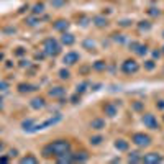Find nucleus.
Segmentation results:
<instances>
[{"instance_id":"obj_1","label":"nucleus","mask_w":164,"mask_h":164,"mask_svg":"<svg viewBox=\"0 0 164 164\" xmlns=\"http://www.w3.org/2000/svg\"><path fill=\"white\" fill-rule=\"evenodd\" d=\"M48 146H49L51 153H53V158H58V156L71 151V143L67 141V139H56V141L49 143Z\"/></svg>"},{"instance_id":"obj_2","label":"nucleus","mask_w":164,"mask_h":164,"mask_svg":"<svg viewBox=\"0 0 164 164\" xmlns=\"http://www.w3.org/2000/svg\"><path fill=\"white\" fill-rule=\"evenodd\" d=\"M61 115H54V117H49L48 120H45L43 123H35L33 126L30 128V131L28 133H36V131H41V130H46V128H49V126H53V125H56V123H59L61 122Z\"/></svg>"},{"instance_id":"obj_3","label":"nucleus","mask_w":164,"mask_h":164,"mask_svg":"<svg viewBox=\"0 0 164 164\" xmlns=\"http://www.w3.org/2000/svg\"><path fill=\"white\" fill-rule=\"evenodd\" d=\"M43 51H45V54L58 56L61 53V46H59V43L54 38H46L45 43H43Z\"/></svg>"},{"instance_id":"obj_4","label":"nucleus","mask_w":164,"mask_h":164,"mask_svg":"<svg viewBox=\"0 0 164 164\" xmlns=\"http://www.w3.org/2000/svg\"><path fill=\"white\" fill-rule=\"evenodd\" d=\"M151 141H153L151 136L149 135H145V133H135L133 136H131V143L138 148H148L151 145Z\"/></svg>"},{"instance_id":"obj_5","label":"nucleus","mask_w":164,"mask_h":164,"mask_svg":"<svg viewBox=\"0 0 164 164\" xmlns=\"http://www.w3.org/2000/svg\"><path fill=\"white\" fill-rule=\"evenodd\" d=\"M139 71V64L135 61V59H126V61L122 62V72L126 74V75H131V74H136Z\"/></svg>"},{"instance_id":"obj_6","label":"nucleus","mask_w":164,"mask_h":164,"mask_svg":"<svg viewBox=\"0 0 164 164\" xmlns=\"http://www.w3.org/2000/svg\"><path fill=\"white\" fill-rule=\"evenodd\" d=\"M141 122H143V125L146 128H149V130H159V122L153 113H143Z\"/></svg>"},{"instance_id":"obj_7","label":"nucleus","mask_w":164,"mask_h":164,"mask_svg":"<svg viewBox=\"0 0 164 164\" xmlns=\"http://www.w3.org/2000/svg\"><path fill=\"white\" fill-rule=\"evenodd\" d=\"M102 110H103V113H105L109 118H115V117H117V113H118V105L115 102H107V103H103Z\"/></svg>"},{"instance_id":"obj_8","label":"nucleus","mask_w":164,"mask_h":164,"mask_svg":"<svg viewBox=\"0 0 164 164\" xmlns=\"http://www.w3.org/2000/svg\"><path fill=\"white\" fill-rule=\"evenodd\" d=\"M79 59H81V56H79V53H75V51H69V53H66L62 56V62L66 66H74L75 62H79Z\"/></svg>"},{"instance_id":"obj_9","label":"nucleus","mask_w":164,"mask_h":164,"mask_svg":"<svg viewBox=\"0 0 164 164\" xmlns=\"http://www.w3.org/2000/svg\"><path fill=\"white\" fill-rule=\"evenodd\" d=\"M141 162H146V164H158V162H162V156L159 153H148V154H143V161Z\"/></svg>"},{"instance_id":"obj_10","label":"nucleus","mask_w":164,"mask_h":164,"mask_svg":"<svg viewBox=\"0 0 164 164\" xmlns=\"http://www.w3.org/2000/svg\"><path fill=\"white\" fill-rule=\"evenodd\" d=\"M113 146H115V149L120 151V153H126V151L130 149V143H128L126 139H123V138H117V139H115Z\"/></svg>"},{"instance_id":"obj_11","label":"nucleus","mask_w":164,"mask_h":164,"mask_svg":"<svg viewBox=\"0 0 164 164\" xmlns=\"http://www.w3.org/2000/svg\"><path fill=\"white\" fill-rule=\"evenodd\" d=\"M89 126L92 128V130H95V131H100V130L105 128V120L103 118H92Z\"/></svg>"},{"instance_id":"obj_12","label":"nucleus","mask_w":164,"mask_h":164,"mask_svg":"<svg viewBox=\"0 0 164 164\" xmlns=\"http://www.w3.org/2000/svg\"><path fill=\"white\" fill-rule=\"evenodd\" d=\"M45 105H46V102H45V99H43V97H35V99H31V102H30V107H31V109H35V110L45 109Z\"/></svg>"},{"instance_id":"obj_13","label":"nucleus","mask_w":164,"mask_h":164,"mask_svg":"<svg viewBox=\"0 0 164 164\" xmlns=\"http://www.w3.org/2000/svg\"><path fill=\"white\" fill-rule=\"evenodd\" d=\"M48 94H49V97H54V99H61L62 95H66V89H64V87H51Z\"/></svg>"},{"instance_id":"obj_14","label":"nucleus","mask_w":164,"mask_h":164,"mask_svg":"<svg viewBox=\"0 0 164 164\" xmlns=\"http://www.w3.org/2000/svg\"><path fill=\"white\" fill-rule=\"evenodd\" d=\"M89 159V154L85 151H81V153H74L72 154V162H85Z\"/></svg>"},{"instance_id":"obj_15","label":"nucleus","mask_w":164,"mask_h":164,"mask_svg":"<svg viewBox=\"0 0 164 164\" xmlns=\"http://www.w3.org/2000/svg\"><path fill=\"white\" fill-rule=\"evenodd\" d=\"M53 28L58 31H66L67 28H69V22H67V20H58V22H54Z\"/></svg>"},{"instance_id":"obj_16","label":"nucleus","mask_w":164,"mask_h":164,"mask_svg":"<svg viewBox=\"0 0 164 164\" xmlns=\"http://www.w3.org/2000/svg\"><path fill=\"white\" fill-rule=\"evenodd\" d=\"M74 41H75L74 35H71V33H62V36H61V43H62V45H66V46H72V45H74Z\"/></svg>"},{"instance_id":"obj_17","label":"nucleus","mask_w":164,"mask_h":164,"mask_svg":"<svg viewBox=\"0 0 164 164\" xmlns=\"http://www.w3.org/2000/svg\"><path fill=\"white\" fill-rule=\"evenodd\" d=\"M143 161V154L139 151H131L128 154V162H141Z\"/></svg>"},{"instance_id":"obj_18","label":"nucleus","mask_w":164,"mask_h":164,"mask_svg":"<svg viewBox=\"0 0 164 164\" xmlns=\"http://www.w3.org/2000/svg\"><path fill=\"white\" fill-rule=\"evenodd\" d=\"M56 161H58V162H72V153H71V151H67V153L58 156V158H56Z\"/></svg>"},{"instance_id":"obj_19","label":"nucleus","mask_w":164,"mask_h":164,"mask_svg":"<svg viewBox=\"0 0 164 164\" xmlns=\"http://www.w3.org/2000/svg\"><path fill=\"white\" fill-rule=\"evenodd\" d=\"M36 90V85H31V84H20L18 85V92L20 94H26V92Z\"/></svg>"},{"instance_id":"obj_20","label":"nucleus","mask_w":164,"mask_h":164,"mask_svg":"<svg viewBox=\"0 0 164 164\" xmlns=\"http://www.w3.org/2000/svg\"><path fill=\"white\" fill-rule=\"evenodd\" d=\"M89 143L92 146H100L102 143H103V136L102 135H95V136H90L89 138Z\"/></svg>"},{"instance_id":"obj_21","label":"nucleus","mask_w":164,"mask_h":164,"mask_svg":"<svg viewBox=\"0 0 164 164\" xmlns=\"http://www.w3.org/2000/svg\"><path fill=\"white\" fill-rule=\"evenodd\" d=\"M133 51H135V54H136V56H145L148 53V46L146 45H139V43H138L136 48H135Z\"/></svg>"},{"instance_id":"obj_22","label":"nucleus","mask_w":164,"mask_h":164,"mask_svg":"<svg viewBox=\"0 0 164 164\" xmlns=\"http://www.w3.org/2000/svg\"><path fill=\"white\" fill-rule=\"evenodd\" d=\"M20 162L22 164H35V162H38V159L35 158L33 154H28V156H25V158L20 159Z\"/></svg>"},{"instance_id":"obj_23","label":"nucleus","mask_w":164,"mask_h":164,"mask_svg":"<svg viewBox=\"0 0 164 164\" xmlns=\"http://www.w3.org/2000/svg\"><path fill=\"white\" fill-rule=\"evenodd\" d=\"M105 67H107V62L105 61H97V62H94V66H92V69L94 71H105Z\"/></svg>"},{"instance_id":"obj_24","label":"nucleus","mask_w":164,"mask_h":164,"mask_svg":"<svg viewBox=\"0 0 164 164\" xmlns=\"http://www.w3.org/2000/svg\"><path fill=\"white\" fill-rule=\"evenodd\" d=\"M94 23H95V25H97V26H107V18H103V17H95L94 18Z\"/></svg>"},{"instance_id":"obj_25","label":"nucleus","mask_w":164,"mask_h":164,"mask_svg":"<svg viewBox=\"0 0 164 164\" xmlns=\"http://www.w3.org/2000/svg\"><path fill=\"white\" fill-rule=\"evenodd\" d=\"M33 125H35V120H25V122L22 123V128L25 131H30V128L33 126Z\"/></svg>"},{"instance_id":"obj_26","label":"nucleus","mask_w":164,"mask_h":164,"mask_svg":"<svg viewBox=\"0 0 164 164\" xmlns=\"http://www.w3.org/2000/svg\"><path fill=\"white\" fill-rule=\"evenodd\" d=\"M87 87H89V82H82V84H79V85H77V89H75V92L82 95L84 92L87 90Z\"/></svg>"},{"instance_id":"obj_27","label":"nucleus","mask_w":164,"mask_h":164,"mask_svg":"<svg viewBox=\"0 0 164 164\" xmlns=\"http://www.w3.org/2000/svg\"><path fill=\"white\" fill-rule=\"evenodd\" d=\"M45 12V3H36V5L33 7V13L38 15V13H43Z\"/></svg>"},{"instance_id":"obj_28","label":"nucleus","mask_w":164,"mask_h":164,"mask_svg":"<svg viewBox=\"0 0 164 164\" xmlns=\"http://www.w3.org/2000/svg\"><path fill=\"white\" fill-rule=\"evenodd\" d=\"M59 77H61L62 81H67V79L71 77V72H69V69H61V71H59Z\"/></svg>"},{"instance_id":"obj_29","label":"nucleus","mask_w":164,"mask_h":164,"mask_svg":"<svg viewBox=\"0 0 164 164\" xmlns=\"http://www.w3.org/2000/svg\"><path fill=\"white\" fill-rule=\"evenodd\" d=\"M156 67V62L153 61V59H148V61H145V69L146 71H153Z\"/></svg>"},{"instance_id":"obj_30","label":"nucleus","mask_w":164,"mask_h":164,"mask_svg":"<svg viewBox=\"0 0 164 164\" xmlns=\"http://www.w3.org/2000/svg\"><path fill=\"white\" fill-rule=\"evenodd\" d=\"M79 102H81V94H77V92H75L72 97H71V103H79Z\"/></svg>"},{"instance_id":"obj_31","label":"nucleus","mask_w":164,"mask_h":164,"mask_svg":"<svg viewBox=\"0 0 164 164\" xmlns=\"http://www.w3.org/2000/svg\"><path fill=\"white\" fill-rule=\"evenodd\" d=\"M5 90H8V82L0 81V92H5Z\"/></svg>"},{"instance_id":"obj_32","label":"nucleus","mask_w":164,"mask_h":164,"mask_svg":"<svg viewBox=\"0 0 164 164\" xmlns=\"http://www.w3.org/2000/svg\"><path fill=\"white\" fill-rule=\"evenodd\" d=\"M151 25L148 22H139V30H149Z\"/></svg>"},{"instance_id":"obj_33","label":"nucleus","mask_w":164,"mask_h":164,"mask_svg":"<svg viewBox=\"0 0 164 164\" xmlns=\"http://www.w3.org/2000/svg\"><path fill=\"white\" fill-rule=\"evenodd\" d=\"M94 46H95V43L90 41V39H85V41H84V48H89V49H92Z\"/></svg>"},{"instance_id":"obj_34","label":"nucleus","mask_w":164,"mask_h":164,"mask_svg":"<svg viewBox=\"0 0 164 164\" xmlns=\"http://www.w3.org/2000/svg\"><path fill=\"white\" fill-rule=\"evenodd\" d=\"M133 109H135V110H141V109H143V103H141V102H135V103H133Z\"/></svg>"},{"instance_id":"obj_35","label":"nucleus","mask_w":164,"mask_h":164,"mask_svg":"<svg viewBox=\"0 0 164 164\" xmlns=\"http://www.w3.org/2000/svg\"><path fill=\"white\" fill-rule=\"evenodd\" d=\"M51 3H53L54 7H59V5H62V3H64V0H51Z\"/></svg>"},{"instance_id":"obj_36","label":"nucleus","mask_w":164,"mask_h":164,"mask_svg":"<svg viewBox=\"0 0 164 164\" xmlns=\"http://www.w3.org/2000/svg\"><path fill=\"white\" fill-rule=\"evenodd\" d=\"M36 23H38V18H28V25L33 26V25H36Z\"/></svg>"},{"instance_id":"obj_37","label":"nucleus","mask_w":164,"mask_h":164,"mask_svg":"<svg viewBox=\"0 0 164 164\" xmlns=\"http://www.w3.org/2000/svg\"><path fill=\"white\" fill-rule=\"evenodd\" d=\"M17 154H18L17 149H10V151H8V158H15Z\"/></svg>"},{"instance_id":"obj_38","label":"nucleus","mask_w":164,"mask_h":164,"mask_svg":"<svg viewBox=\"0 0 164 164\" xmlns=\"http://www.w3.org/2000/svg\"><path fill=\"white\" fill-rule=\"evenodd\" d=\"M156 107H158L159 110H164V100H158V103H156Z\"/></svg>"},{"instance_id":"obj_39","label":"nucleus","mask_w":164,"mask_h":164,"mask_svg":"<svg viewBox=\"0 0 164 164\" xmlns=\"http://www.w3.org/2000/svg\"><path fill=\"white\" fill-rule=\"evenodd\" d=\"M8 159H10V158H5V156H2V158H0V162H8Z\"/></svg>"},{"instance_id":"obj_40","label":"nucleus","mask_w":164,"mask_h":164,"mask_svg":"<svg viewBox=\"0 0 164 164\" xmlns=\"http://www.w3.org/2000/svg\"><path fill=\"white\" fill-rule=\"evenodd\" d=\"M153 56H154V58H159V56H161V51H154Z\"/></svg>"},{"instance_id":"obj_41","label":"nucleus","mask_w":164,"mask_h":164,"mask_svg":"<svg viewBox=\"0 0 164 164\" xmlns=\"http://www.w3.org/2000/svg\"><path fill=\"white\" fill-rule=\"evenodd\" d=\"M3 149H5V145H3V143H2V141H0V153H2V151H3Z\"/></svg>"},{"instance_id":"obj_42","label":"nucleus","mask_w":164,"mask_h":164,"mask_svg":"<svg viewBox=\"0 0 164 164\" xmlns=\"http://www.w3.org/2000/svg\"><path fill=\"white\" fill-rule=\"evenodd\" d=\"M22 67H25V66H28V61H22V64H20Z\"/></svg>"},{"instance_id":"obj_43","label":"nucleus","mask_w":164,"mask_h":164,"mask_svg":"<svg viewBox=\"0 0 164 164\" xmlns=\"http://www.w3.org/2000/svg\"><path fill=\"white\" fill-rule=\"evenodd\" d=\"M3 107V99H2V95H0V109Z\"/></svg>"},{"instance_id":"obj_44","label":"nucleus","mask_w":164,"mask_h":164,"mask_svg":"<svg viewBox=\"0 0 164 164\" xmlns=\"http://www.w3.org/2000/svg\"><path fill=\"white\" fill-rule=\"evenodd\" d=\"M162 54H164V46H162Z\"/></svg>"},{"instance_id":"obj_45","label":"nucleus","mask_w":164,"mask_h":164,"mask_svg":"<svg viewBox=\"0 0 164 164\" xmlns=\"http://www.w3.org/2000/svg\"><path fill=\"white\" fill-rule=\"evenodd\" d=\"M162 120H164V115H162Z\"/></svg>"},{"instance_id":"obj_46","label":"nucleus","mask_w":164,"mask_h":164,"mask_svg":"<svg viewBox=\"0 0 164 164\" xmlns=\"http://www.w3.org/2000/svg\"><path fill=\"white\" fill-rule=\"evenodd\" d=\"M162 36H164V33H162Z\"/></svg>"},{"instance_id":"obj_47","label":"nucleus","mask_w":164,"mask_h":164,"mask_svg":"<svg viewBox=\"0 0 164 164\" xmlns=\"http://www.w3.org/2000/svg\"><path fill=\"white\" fill-rule=\"evenodd\" d=\"M0 131H2V130H0Z\"/></svg>"}]
</instances>
